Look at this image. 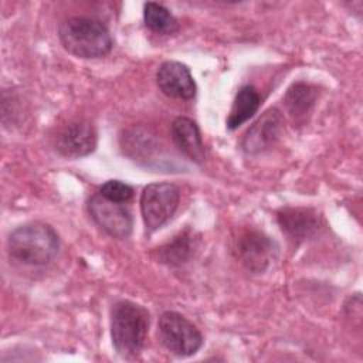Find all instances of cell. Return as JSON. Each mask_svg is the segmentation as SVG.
I'll return each instance as SVG.
<instances>
[{"mask_svg":"<svg viewBox=\"0 0 363 363\" xmlns=\"http://www.w3.org/2000/svg\"><path fill=\"white\" fill-rule=\"evenodd\" d=\"M60 238L57 231L47 223L31 221L18 225L7 238L10 259L28 265H48L58 254Z\"/></svg>","mask_w":363,"mask_h":363,"instance_id":"6da1fadb","label":"cell"},{"mask_svg":"<svg viewBox=\"0 0 363 363\" xmlns=\"http://www.w3.org/2000/svg\"><path fill=\"white\" fill-rule=\"evenodd\" d=\"M150 315L146 308L132 301H119L111 309V339L116 353L123 359L140 354L147 332Z\"/></svg>","mask_w":363,"mask_h":363,"instance_id":"7a4b0ae2","label":"cell"},{"mask_svg":"<svg viewBox=\"0 0 363 363\" xmlns=\"http://www.w3.org/2000/svg\"><path fill=\"white\" fill-rule=\"evenodd\" d=\"M58 37L65 51L74 57L92 60L111 52L113 47L108 27L92 17H69L58 27Z\"/></svg>","mask_w":363,"mask_h":363,"instance_id":"3957f363","label":"cell"},{"mask_svg":"<svg viewBox=\"0 0 363 363\" xmlns=\"http://www.w3.org/2000/svg\"><path fill=\"white\" fill-rule=\"evenodd\" d=\"M157 336L160 343L179 357L193 356L203 346V335L187 318L174 311L159 316Z\"/></svg>","mask_w":363,"mask_h":363,"instance_id":"277c9868","label":"cell"},{"mask_svg":"<svg viewBox=\"0 0 363 363\" xmlns=\"http://www.w3.org/2000/svg\"><path fill=\"white\" fill-rule=\"evenodd\" d=\"M180 201V190L169 182L147 184L140 194V213L147 233L162 228L174 214Z\"/></svg>","mask_w":363,"mask_h":363,"instance_id":"5b68a950","label":"cell"},{"mask_svg":"<svg viewBox=\"0 0 363 363\" xmlns=\"http://www.w3.org/2000/svg\"><path fill=\"white\" fill-rule=\"evenodd\" d=\"M86 207L91 218L108 235L118 240H123L130 235L133 218L125 204L111 201L99 193H95L88 199Z\"/></svg>","mask_w":363,"mask_h":363,"instance_id":"8992f818","label":"cell"},{"mask_svg":"<svg viewBox=\"0 0 363 363\" xmlns=\"http://www.w3.org/2000/svg\"><path fill=\"white\" fill-rule=\"evenodd\" d=\"M284 132V116L278 108L267 109L244 133L241 149L247 155H258L271 147Z\"/></svg>","mask_w":363,"mask_h":363,"instance_id":"52a82bcc","label":"cell"},{"mask_svg":"<svg viewBox=\"0 0 363 363\" xmlns=\"http://www.w3.org/2000/svg\"><path fill=\"white\" fill-rule=\"evenodd\" d=\"M240 261L252 272H264L275 259L278 247L261 231L250 230L240 235L235 244Z\"/></svg>","mask_w":363,"mask_h":363,"instance_id":"ba28073f","label":"cell"},{"mask_svg":"<svg viewBox=\"0 0 363 363\" xmlns=\"http://www.w3.org/2000/svg\"><path fill=\"white\" fill-rule=\"evenodd\" d=\"M156 84L169 98L191 99L197 94V85L190 68L174 60L164 61L159 65L156 71Z\"/></svg>","mask_w":363,"mask_h":363,"instance_id":"9c48e42d","label":"cell"},{"mask_svg":"<svg viewBox=\"0 0 363 363\" xmlns=\"http://www.w3.org/2000/svg\"><path fill=\"white\" fill-rule=\"evenodd\" d=\"M98 142L95 128L84 121L64 126L55 139V149L68 159H79L91 155Z\"/></svg>","mask_w":363,"mask_h":363,"instance_id":"30bf717a","label":"cell"},{"mask_svg":"<svg viewBox=\"0 0 363 363\" xmlns=\"http://www.w3.org/2000/svg\"><path fill=\"white\" fill-rule=\"evenodd\" d=\"M277 220L282 231L296 242L312 238L322 225V218L316 210L308 207L281 208L277 213Z\"/></svg>","mask_w":363,"mask_h":363,"instance_id":"8fae6325","label":"cell"},{"mask_svg":"<svg viewBox=\"0 0 363 363\" xmlns=\"http://www.w3.org/2000/svg\"><path fill=\"white\" fill-rule=\"evenodd\" d=\"M170 135L174 146L183 156L197 164L204 160L206 150L201 132L193 119L187 116L174 118L170 125Z\"/></svg>","mask_w":363,"mask_h":363,"instance_id":"7c38bea8","label":"cell"},{"mask_svg":"<svg viewBox=\"0 0 363 363\" xmlns=\"http://www.w3.org/2000/svg\"><path fill=\"white\" fill-rule=\"evenodd\" d=\"M261 105V96L258 91L252 85H244L238 89L228 118L225 121L227 129L234 130L240 128L244 122H247L250 118H252Z\"/></svg>","mask_w":363,"mask_h":363,"instance_id":"4fadbf2b","label":"cell"},{"mask_svg":"<svg viewBox=\"0 0 363 363\" xmlns=\"http://www.w3.org/2000/svg\"><path fill=\"white\" fill-rule=\"evenodd\" d=\"M143 23L156 34H173L179 30V23L170 10L155 1L143 4Z\"/></svg>","mask_w":363,"mask_h":363,"instance_id":"5bb4252c","label":"cell"},{"mask_svg":"<svg viewBox=\"0 0 363 363\" xmlns=\"http://www.w3.org/2000/svg\"><path fill=\"white\" fill-rule=\"evenodd\" d=\"M316 96L318 92L313 85L306 82H295L288 88L284 96V104L292 116H301L313 106Z\"/></svg>","mask_w":363,"mask_h":363,"instance_id":"9a60e30c","label":"cell"},{"mask_svg":"<svg viewBox=\"0 0 363 363\" xmlns=\"http://www.w3.org/2000/svg\"><path fill=\"white\" fill-rule=\"evenodd\" d=\"M160 262H166L169 265H179L189 258L190 254V242L187 237L182 235L177 237L174 241L169 242L167 245L157 248Z\"/></svg>","mask_w":363,"mask_h":363,"instance_id":"2e32d148","label":"cell"},{"mask_svg":"<svg viewBox=\"0 0 363 363\" xmlns=\"http://www.w3.org/2000/svg\"><path fill=\"white\" fill-rule=\"evenodd\" d=\"M133 193H135L133 187L121 180H108L99 189L101 196H104L111 201L122 203V204L129 201L133 197Z\"/></svg>","mask_w":363,"mask_h":363,"instance_id":"e0dca14e","label":"cell"}]
</instances>
